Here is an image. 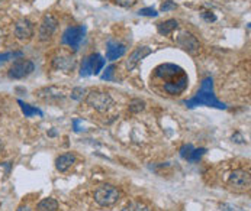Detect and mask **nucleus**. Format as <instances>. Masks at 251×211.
Returning <instances> with one entry per match:
<instances>
[{
	"label": "nucleus",
	"instance_id": "f257e3e1",
	"mask_svg": "<svg viewBox=\"0 0 251 211\" xmlns=\"http://www.w3.org/2000/svg\"><path fill=\"white\" fill-rule=\"evenodd\" d=\"M184 105L187 108H195L198 106H208V107H215L219 110H225L226 106L224 103H221L215 96V91H214V80L211 77H206L202 84H201V88L199 91L190 99V100H186Z\"/></svg>",
	"mask_w": 251,
	"mask_h": 211
},
{
	"label": "nucleus",
	"instance_id": "f03ea898",
	"mask_svg": "<svg viewBox=\"0 0 251 211\" xmlns=\"http://www.w3.org/2000/svg\"><path fill=\"white\" fill-rule=\"evenodd\" d=\"M226 185L234 192H246V191H249L251 187L250 172L246 171V169H235V171H232L229 174V176H228Z\"/></svg>",
	"mask_w": 251,
	"mask_h": 211
},
{
	"label": "nucleus",
	"instance_id": "7ed1b4c3",
	"mask_svg": "<svg viewBox=\"0 0 251 211\" xmlns=\"http://www.w3.org/2000/svg\"><path fill=\"white\" fill-rule=\"evenodd\" d=\"M121 198V192L118 191V188H115L113 185H100L96 191H95V201L100 206V207H110L115 203H118Z\"/></svg>",
	"mask_w": 251,
	"mask_h": 211
},
{
	"label": "nucleus",
	"instance_id": "20e7f679",
	"mask_svg": "<svg viewBox=\"0 0 251 211\" xmlns=\"http://www.w3.org/2000/svg\"><path fill=\"white\" fill-rule=\"evenodd\" d=\"M86 103L93 107L95 110L105 113L109 108L113 106V99L110 97V94L105 93V91H90L86 94Z\"/></svg>",
	"mask_w": 251,
	"mask_h": 211
},
{
	"label": "nucleus",
	"instance_id": "39448f33",
	"mask_svg": "<svg viewBox=\"0 0 251 211\" xmlns=\"http://www.w3.org/2000/svg\"><path fill=\"white\" fill-rule=\"evenodd\" d=\"M103 67H105V58L100 54H92L83 60L80 67V77L98 75Z\"/></svg>",
	"mask_w": 251,
	"mask_h": 211
},
{
	"label": "nucleus",
	"instance_id": "423d86ee",
	"mask_svg": "<svg viewBox=\"0 0 251 211\" xmlns=\"http://www.w3.org/2000/svg\"><path fill=\"white\" fill-rule=\"evenodd\" d=\"M34 70H35V65L31 60L19 58V60L13 61V64L7 71V75L12 80H22V78L28 77L29 74H32Z\"/></svg>",
	"mask_w": 251,
	"mask_h": 211
},
{
	"label": "nucleus",
	"instance_id": "0eeeda50",
	"mask_svg": "<svg viewBox=\"0 0 251 211\" xmlns=\"http://www.w3.org/2000/svg\"><path fill=\"white\" fill-rule=\"evenodd\" d=\"M84 35H86V28L84 26H70L63 32L61 42L64 45L70 46L73 51H77L80 48V43L84 39Z\"/></svg>",
	"mask_w": 251,
	"mask_h": 211
},
{
	"label": "nucleus",
	"instance_id": "6e6552de",
	"mask_svg": "<svg viewBox=\"0 0 251 211\" xmlns=\"http://www.w3.org/2000/svg\"><path fill=\"white\" fill-rule=\"evenodd\" d=\"M57 26H58V21L54 15H51V13L44 15L41 25H39V29H38V39L42 42L51 39V36L54 35V32L57 31Z\"/></svg>",
	"mask_w": 251,
	"mask_h": 211
},
{
	"label": "nucleus",
	"instance_id": "1a4fd4ad",
	"mask_svg": "<svg viewBox=\"0 0 251 211\" xmlns=\"http://www.w3.org/2000/svg\"><path fill=\"white\" fill-rule=\"evenodd\" d=\"M176 43L183 51H186L192 55H195L201 51V42L196 39V36H193L187 31H181L179 35L176 36Z\"/></svg>",
	"mask_w": 251,
	"mask_h": 211
},
{
	"label": "nucleus",
	"instance_id": "9d476101",
	"mask_svg": "<svg viewBox=\"0 0 251 211\" xmlns=\"http://www.w3.org/2000/svg\"><path fill=\"white\" fill-rule=\"evenodd\" d=\"M187 84H189V77L186 72L180 74L177 77L172 78L170 81H166L164 83V91L170 96H179L181 94L186 88H187Z\"/></svg>",
	"mask_w": 251,
	"mask_h": 211
},
{
	"label": "nucleus",
	"instance_id": "9b49d317",
	"mask_svg": "<svg viewBox=\"0 0 251 211\" xmlns=\"http://www.w3.org/2000/svg\"><path fill=\"white\" fill-rule=\"evenodd\" d=\"M183 72H184V70L179 65H176V64H161L154 70V77H157V78H160L161 81L166 83V81H170L172 78L177 77Z\"/></svg>",
	"mask_w": 251,
	"mask_h": 211
},
{
	"label": "nucleus",
	"instance_id": "f8f14e48",
	"mask_svg": "<svg viewBox=\"0 0 251 211\" xmlns=\"http://www.w3.org/2000/svg\"><path fill=\"white\" fill-rule=\"evenodd\" d=\"M35 32V26L29 19H21L15 25V35L21 41H29Z\"/></svg>",
	"mask_w": 251,
	"mask_h": 211
},
{
	"label": "nucleus",
	"instance_id": "ddd939ff",
	"mask_svg": "<svg viewBox=\"0 0 251 211\" xmlns=\"http://www.w3.org/2000/svg\"><path fill=\"white\" fill-rule=\"evenodd\" d=\"M52 67L58 71H64V72H69V71L74 70L75 67V60L74 57L70 54H66V52H61L58 55L54 57L52 60Z\"/></svg>",
	"mask_w": 251,
	"mask_h": 211
},
{
	"label": "nucleus",
	"instance_id": "4468645a",
	"mask_svg": "<svg viewBox=\"0 0 251 211\" xmlns=\"http://www.w3.org/2000/svg\"><path fill=\"white\" fill-rule=\"evenodd\" d=\"M150 54H152V49L150 46L141 45V46L135 48V51L129 55V58L126 61V70L132 71L134 68H137V65L143 61L145 57H148Z\"/></svg>",
	"mask_w": 251,
	"mask_h": 211
},
{
	"label": "nucleus",
	"instance_id": "2eb2a0df",
	"mask_svg": "<svg viewBox=\"0 0 251 211\" xmlns=\"http://www.w3.org/2000/svg\"><path fill=\"white\" fill-rule=\"evenodd\" d=\"M126 52V46L118 41H109L108 46H106V60L109 61H115L118 58H121L124 54Z\"/></svg>",
	"mask_w": 251,
	"mask_h": 211
},
{
	"label": "nucleus",
	"instance_id": "dca6fc26",
	"mask_svg": "<svg viewBox=\"0 0 251 211\" xmlns=\"http://www.w3.org/2000/svg\"><path fill=\"white\" fill-rule=\"evenodd\" d=\"M74 164H75V156H74L73 153H64V155H60V156L55 159V168H57L60 172H66V171H69Z\"/></svg>",
	"mask_w": 251,
	"mask_h": 211
},
{
	"label": "nucleus",
	"instance_id": "f3484780",
	"mask_svg": "<svg viewBox=\"0 0 251 211\" xmlns=\"http://www.w3.org/2000/svg\"><path fill=\"white\" fill-rule=\"evenodd\" d=\"M38 97L39 99H44L47 102H51L52 99L55 100H63L64 99V93L58 88H54V87H48V88H42L38 91Z\"/></svg>",
	"mask_w": 251,
	"mask_h": 211
},
{
	"label": "nucleus",
	"instance_id": "a211bd4d",
	"mask_svg": "<svg viewBox=\"0 0 251 211\" xmlns=\"http://www.w3.org/2000/svg\"><path fill=\"white\" fill-rule=\"evenodd\" d=\"M179 28V22L176 21V19H169V21H166V22H160L158 25H157V31H158V34L160 35H170L172 32H175L176 29Z\"/></svg>",
	"mask_w": 251,
	"mask_h": 211
},
{
	"label": "nucleus",
	"instance_id": "6ab92c4d",
	"mask_svg": "<svg viewBox=\"0 0 251 211\" xmlns=\"http://www.w3.org/2000/svg\"><path fill=\"white\" fill-rule=\"evenodd\" d=\"M58 210V203L54 198H44L42 201L38 203L36 211H57Z\"/></svg>",
	"mask_w": 251,
	"mask_h": 211
},
{
	"label": "nucleus",
	"instance_id": "aec40b11",
	"mask_svg": "<svg viewBox=\"0 0 251 211\" xmlns=\"http://www.w3.org/2000/svg\"><path fill=\"white\" fill-rule=\"evenodd\" d=\"M18 103H19V106H21V108H22V111H24L25 117H32V116H36V114H38V116H42V111H41L39 108L26 105V103H24L22 100H18Z\"/></svg>",
	"mask_w": 251,
	"mask_h": 211
},
{
	"label": "nucleus",
	"instance_id": "412c9836",
	"mask_svg": "<svg viewBox=\"0 0 251 211\" xmlns=\"http://www.w3.org/2000/svg\"><path fill=\"white\" fill-rule=\"evenodd\" d=\"M22 51H13V52H4V54H0V65L12 61V60H16V58H22Z\"/></svg>",
	"mask_w": 251,
	"mask_h": 211
},
{
	"label": "nucleus",
	"instance_id": "4be33fe9",
	"mask_svg": "<svg viewBox=\"0 0 251 211\" xmlns=\"http://www.w3.org/2000/svg\"><path fill=\"white\" fill-rule=\"evenodd\" d=\"M121 211H152V209L144 203H131V204L125 206Z\"/></svg>",
	"mask_w": 251,
	"mask_h": 211
},
{
	"label": "nucleus",
	"instance_id": "5701e85b",
	"mask_svg": "<svg viewBox=\"0 0 251 211\" xmlns=\"http://www.w3.org/2000/svg\"><path fill=\"white\" fill-rule=\"evenodd\" d=\"M193 150H195V148H193V145H183L181 148H180V156L183 158V159H190V156H192V153H193Z\"/></svg>",
	"mask_w": 251,
	"mask_h": 211
},
{
	"label": "nucleus",
	"instance_id": "b1692460",
	"mask_svg": "<svg viewBox=\"0 0 251 211\" xmlns=\"http://www.w3.org/2000/svg\"><path fill=\"white\" fill-rule=\"evenodd\" d=\"M86 90L84 88H81V87H77V88H74L72 91V99L73 100H77V102H81L84 97H86Z\"/></svg>",
	"mask_w": 251,
	"mask_h": 211
},
{
	"label": "nucleus",
	"instance_id": "393cba45",
	"mask_svg": "<svg viewBox=\"0 0 251 211\" xmlns=\"http://www.w3.org/2000/svg\"><path fill=\"white\" fill-rule=\"evenodd\" d=\"M144 107H145V103H144V102H141V100H132V102L129 103V111L138 113V111L144 110Z\"/></svg>",
	"mask_w": 251,
	"mask_h": 211
},
{
	"label": "nucleus",
	"instance_id": "a878e982",
	"mask_svg": "<svg viewBox=\"0 0 251 211\" xmlns=\"http://www.w3.org/2000/svg\"><path fill=\"white\" fill-rule=\"evenodd\" d=\"M138 15L140 16H150V18H155L158 15V12L152 7H144V9H140L138 10Z\"/></svg>",
	"mask_w": 251,
	"mask_h": 211
},
{
	"label": "nucleus",
	"instance_id": "bb28decb",
	"mask_svg": "<svg viewBox=\"0 0 251 211\" xmlns=\"http://www.w3.org/2000/svg\"><path fill=\"white\" fill-rule=\"evenodd\" d=\"M176 9H177V4L175 1H172V0H166L160 7L161 12H172V10H176Z\"/></svg>",
	"mask_w": 251,
	"mask_h": 211
},
{
	"label": "nucleus",
	"instance_id": "cd10ccee",
	"mask_svg": "<svg viewBox=\"0 0 251 211\" xmlns=\"http://www.w3.org/2000/svg\"><path fill=\"white\" fill-rule=\"evenodd\" d=\"M205 152H206V149L205 148H201V149H195L193 150V153H192V156H190V162H198L203 155H205Z\"/></svg>",
	"mask_w": 251,
	"mask_h": 211
},
{
	"label": "nucleus",
	"instance_id": "c85d7f7f",
	"mask_svg": "<svg viewBox=\"0 0 251 211\" xmlns=\"http://www.w3.org/2000/svg\"><path fill=\"white\" fill-rule=\"evenodd\" d=\"M219 210L221 211H246V210H243V209H240V207H237V206H234V204H229V203H222V204L219 206Z\"/></svg>",
	"mask_w": 251,
	"mask_h": 211
},
{
	"label": "nucleus",
	"instance_id": "c756f323",
	"mask_svg": "<svg viewBox=\"0 0 251 211\" xmlns=\"http://www.w3.org/2000/svg\"><path fill=\"white\" fill-rule=\"evenodd\" d=\"M113 1L121 7H132L138 0H113Z\"/></svg>",
	"mask_w": 251,
	"mask_h": 211
},
{
	"label": "nucleus",
	"instance_id": "7c9ffc66",
	"mask_svg": "<svg viewBox=\"0 0 251 211\" xmlns=\"http://www.w3.org/2000/svg\"><path fill=\"white\" fill-rule=\"evenodd\" d=\"M113 72H115V65H110V67H108L106 68V71H105V74L102 75V80H106V81H110V80H113Z\"/></svg>",
	"mask_w": 251,
	"mask_h": 211
},
{
	"label": "nucleus",
	"instance_id": "2f4dec72",
	"mask_svg": "<svg viewBox=\"0 0 251 211\" xmlns=\"http://www.w3.org/2000/svg\"><path fill=\"white\" fill-rule=\"evenodd\" d=\"M202 18H203L206 22H215L216 21V16L212 12H203V13H202Z\"/></svg>",
	"mask_w": 251,
	"mask_h": 211
},
{
	"label": "nucleus",
	"instance_id": "473e14b6",
	"mask_svg": "<svg viewBox=\"0 0 251 211\" xmlns=\"http://www.w3.org/2000/svg\"><path fill=\"white\" fill-rule=\"evenodd\" d=\"M232 141L235 143H244V138L240 133H235V135H232Z\"/></svg>",
	"mask_w": 251,
	"mask_h": 211
},
{
	"label": "nucleus",
	"instance_id": "72a5a7b5",
	"mask_svg": "<svg viewBox=\"0 0 251 211\" xmlns=\"http://www.w3.org/2000/svg\"><path fill=\"white\" fill-rule=\"evenodd\" d=\"M16 211H31V209H29L28 206H21V207H19Z\"/></svg>",
	"mask_w": 251,
	"mask_h": 211
},
{
	"label": "nucleus",
	"instance_id": "f704fd0d",
	"mask_svg": "<svg viewBox=\"0 0 251 211\" xmlns=\"http://www.w3.org/2000/svg\"><path fill=\"white\" fill-rule=\"evenodd\" d=\"M0 152H1V143H0Z\"/></svg>",
	"mask_w": 251,
	"mask_h": 211
},
{
	"label": "nucleus",
	"instance_id": "c9c22d12",
	"mask_svg": "<svg viewBox=\"0 0 251 211\" xmlns=\"http://www.w3.org/2000/svg\"><path fill=\"white\" fill-rule=\"evenodd\" d=\"M0 1H1V0H0Z\"/></svg>",
	"mask_w": 251,
	"mask_h": 211
}]
</instances>
